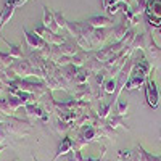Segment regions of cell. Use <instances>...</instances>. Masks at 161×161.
<instances>
[{
  "label": "cell",
  "mask_w": 161,
  "mask_h": 161,
  "mask_svg": "<svg viewBox=\"0 0 161 161\" xmlns=\"http://www.w3.org/2000/svg\"><path fill=\"white\" fill-rule=\"evenodd\" d=\"M147 52H148V55L153 61L159 60L161 58V47L155 42V39L153 36H150V40H148V47H147Z\"/></svg>",
  "instance_id": "ffe728a7"
},
{
  "label": "cell",
  "mask_w": 161,
  "mask_h": 161,
  "mask_svg": "<svg viewBox=\"0 0 161 161\" xmlns=\"http://www.w3.org/2000/svg\"><path fill=\"white\" fill-rule=\"evenodd\" d=\"M53 16H55V23H57V26H58V29L66 28V23H68V19L64 18L63 11H53Z\"/></svg>",
  "instance_id": "f546056e"
},
{
  "label": "cell",
  "mask_w": 161,
  "mask_h": 161,
  "mask_svg": "<svg viewBox=\"0 0 161 161\" xmlns=\"http://www.w3.org/2000/svg\"><path fill=\"white\" fill-rule=\"evenodd\" d=\"M64 161H86V159H84V156H82V150L73 148L68 155H66Z\"/></svg>",
  "instance_id": "4316f807"
},
{
  "label": "cell",
  "mask_w": 161,
  "mask_h": 161,
  "mask_svg": "<svg viewBox=\"0 0 161 161\" xmlns=\"http://www.w3.org/2000/svg\"><path fill=\"white\" fill-rule=\"evenodd\" d=\"M93 76V73H90L87 68H79V71H77V76H76V80H74V86H77V84H86V82H89V79Z\"/></svg>",
  "instance_id": "7402d4cb"
},
{
  "label": "cell",
  "mask_w": 161,
  "mask_h": 161,
  "mask_svg": "<svg viewBox=\"0 0 161 161\" xmlns=\"http://www.w3.org/2000/svg\"><path fill=\"white\" fill-rule=\"evenodd\" d=\"M7 103H8V106L16 113V110L18 108H21V106H24V102L23 100H19L18 97H15V95H8L7 97Z\"/></svg>",
  "instance_id": "d4e9b609"
},
{
  "label": "cell",
  "mask_w": 161,
  "mask_h": 161,
  "mask_svg": "<svg viewBox=\"0 0 161 161\" xmlns=\"http://www.w3.org/2000/svg\"><path fill=\"white\" fill-rule=\"evenodd\" d=\"M13 63H15V58H13L11 55L0 52V66H2V68H10Z\"/></svg>",
  "instance_id": "f1b7e54d"
},
{
  "label": "cell",
  "mask_w": 161,
  "mask_h": 161,
  "mask_svg": "<svg viewBox=\"0 0 161 161\" xmlns=\"http://www.w3.org/2000/svg\"><path fill=\"white\" fill-rule=\"evenodd\" d=\"M105 121H106V124H108L110 127H113V129H116V127H124L126 130L129 129L127 124H126V116H121V114H118L116 111H114V113L111 111V114L106 118Z\"/></svg>",
  "instance_id": "e0dca14e"
},
{
  "label": "cell",
  "mask_w": 161,
  "mask_h": 161,
  "mask_svg": "<svg viewBox=\"0 0 161 161\" xmlns=\"http://www.w3.org/2000/svg\"><path fill=\"white\" fill-rule=\"evenodd\" d=\"M23 32H24V39H26V45H28L31 50H44L47 42L44 39H40L39 36H36L32 31H28V28H23Z\"/></svg>",
  "instance_id": "ba28073f"
},
{
  "label": "cell",
  "mask_w": 161,
  "mask_h": 161,
  "mask_svg": "<svg viewBox=\"0 0 161 161\" xmlns=\"http://www.w3.org/2000/svg\"><path fill=\"white\" fill-rule=\"evenodd\" d=\"M145 89V100H147V105L150 106L152 110H156L158 108V103H159V92H158V87H156V82L152 76L147 77V82L143 86Z\"/></svg>",
  "instance_id": "5b68a950"
},
{
  "label": "cell",
  "mask_w": 161,
  "mask_h": 161,
  "mask_svg": "<svg viewBox=\"0 0 161 161\" xmlns=\"http://www.w3.org/2000/svg\"><path fill=\"white\" fill-rule=\"evenodd\" d=\"M53 129H55V132L60 134V136H66V132L71 130V126L66 124L64 121H61V119H57V123H55V126H53Z\"/></svg>",
  "instance_id": "484cf974"
},
{
  "label": "cell",
  "mask_w": 161,
  "mask_h": 161,
  "mask_svg": "<svg viewBox=\"0 0 161 161\" xmlns=\"http://www.w3.org/2000/svg\"><path fill=\"white\" fill-rule=\"evenodd\" d=\"M145 18L150 28H161V0H148L145 10Z\"/></svg>",
  "instance_id": "277c9868"
},
{
  "label": "cell",
  "mask_w": 161,
  "mask_h": 161,
  "mask_svg": "<svg viewBox=\"0 0 161 161\" xmlns=\"http://www.w3.org/2000/svg\"><path fill=\"white\" fill-rule=\"evenodd\" d=\"M129 31H130V28H129L127 19H123L121 23L114 24L113 28H111V36H113V39H114V42H121V40L126 37V34H127Z\"/></svg>",
  "instance_id": "7c38bea8"
},
{
  "label": "cell",
  "mask_w": 161,
  "mask_h": 161,
  "mask_svg": "<svg viewBox=\"0 0 161 161\" xmlns=\"http://www.w3.org/2000/svg\"><path fill=\"white\" fill-rule=\"evenodd\" d=\"M42 24L45 26V28H48L52 32H55V34H57L58 26H57V23H55V16H53V11H52L47 5H44V18H42Z\"/></svg>",
  "instance_id": "9a60e30c"
},
{
  "label": "cell",
  "mask_w": 161,
  "mask_h": 161,
  "mask_svg": "<svg viewBox=\"0 0 161 161\" xmlns=\"http://www.w3.org/2000/svg\"><path fill=\"white\" fill-rule=\"evenodd\" d=\"M105 153H106V148L105 147H102V155L98 156V158H92V156H87V158H84L86 161H103V158H105Z\"/></svg>",
  "instance_id": "1f68e13d"
},
{
  "label": "cell",
  "mask_w": 161,
  "mask_h": 161,
  "mask_svg": "<svg viewBox=\"0 0 161 161\" xmlns=\"http://www.w3.org/2000/svg\"><path fill=\"white\" fill-rule=\"evenodd\" d=\"M5 2H10V3H13V5H15V7L18 8V7H21L23 3L28 2V0H5Z\"/></svg>",
  "instance_id": "d6a6232c"
},
{
  "label": "cell",
  "mask_w": 161,
  "mask_h": 161,
  "mask_svg": "<svg viewBox=\"0 0 161 161\" xmlns=\"http://www.w3.org/2000/svg\"><path fill=\"white\" fill-rule=\"evenodd\" d=\"M24 111L26 114H28L29 118L36 119V121H40L45 114H50L45 111V108L40 103H28V105H24Z\"/></svg>",
  "instance_id": "30bf717a"
},
{
  "label": "cell",
  "mask_w": 161,
  "mask_h": 161,
  "mask_svg": "<svg viewBox=\"0 0 161 161\" xmlns=\"http://www.w3.org/2000/svg\"><path fill=\"white\" fill-rule=\"evenodd\" d=\"M89 53H90V55H89V58H87V63L84 64V68H87V69H89L90 73H93V74L100 73V71L105 68V63H102L95 55H93L92 50H89Z\"/></svg>",
  "instance_id": "2e32d148"
},
{
  "label": "cell",
  "mask_w": 161,
  "mask_h": 161,
  "mask_svg": "<svg viewBox=\"0 0 161 161\" xmlns=\"http://www.w3.org/2000/svg\"><path fill=\"white\" fill-rule=\"evenodd\" d=\"M98 137V132H97V127L93 124H84L80 126L79 129H76V134H74V148L77 150H82L86 145L95 142Z\"/></svg>",
  "instance_id": "3957f363"
},
{
  "label": "cell",
  "mask_w": 161,
  "mask_h": 161,
  "mask_svg": "<svg viewBox=\"0 0 161 161\" xmlns=\"http://www.w3.org/2000/svg\"><path fill=\"white\" fill-rule=\"evenodd\" d=\"M11 86H16L19 90L29 92V93H32V95H36L37 102H39L40 97H44L47 92H50L47 84H45V80H42V79H31V77L23 79V77H18Z\"/></svg>",
  "instance_id": "6da1fadb"
},
{
  "label": "cell",
  "mask_w": 161,
  "mask_h": 161,
  "mask_svg": "<svg viewBox=\"0 0 161 161\" xmlns=\"http://www.w3.org/2000/svg\"><path fill=\"white\" fill-rule=\"evenodd\" d=\"M159 140H161V130H159Z\"/></svg>",
  "instance_id": "8d00e7d4"
},
{
  "label": "cell",
  "mask_w": 161,
  "mask_h": 161,
  "mask_svg": "<svg viewBox=\"0 0 161 161\" xmlns=\"http://www.w3.org/2000/svg\"><path fill=\"white\" fill-rule=\"evenodd\" d=\"M7 147H8V143H2V145H0V153H2V152L7 148Z\"/></svg>",
  "instance_id": "836d02e7"
},
{
  "label": "cell",
  "mask_w": 161,
  "mask_h": 161,
  "mask_svg": "<svg viewBox=\"0 0 161 161\" xmlns=\"http://www.w3.org/2000/svg\"><path fill=\"white\" fill-rule=\"evenodd\" d=\"M127 110H129V102H126V100H118V102H116V108H114V111H116L118 114L126 116Z\"/></svg>",
  "instance_id": "83f0119b"
},
{
  "label": "cell",
  "mask_w": 161,
  "mask_h": 161,
  "mask_svg": "<svg viewBox=\"0 0 161 161\" xmlns=\"http://www.w3.org/2000/svg\"><path fill=\"white\" fill-rule=\"evenodd\" d=\"M3 89H5V86H3V84H2V82H0V92H2V90H3Z\"/></svg>",
  "instance_id": "e575fe53"
},
{
  "label": "cell",
  "mask_w": 161,
  "mask_h": 161,
  "mask_svg": "<svg viewBox=\"0 0 161 161\" xmlns=\"http://www.w3.org/2000/svg\"><path fill=\"white\" fill-rule=\"evenodd\" d=\"M111 36V28H102V29H93L92 36H90V45L92 47H102L106 39Z\"/></svg>",
  "instance_id": "9c48e42d"
},
{
  "label": "cell",
  "mask_w": 161,
  "mask_h": 161,
  "mask_svg": "<svg viewBox=\"0 0 161 161\" xmlns=\"http://www.w3.org/2000/svg\"><path fill=\"white\" fill-rule=\"evenodd\" d=\"M2 37V40L7 44V47H8V55H11L15 60H19V58H24V52H23V44H11V42H8V40L3 37V36H0Z\"/></svg>",
  "instance_id": "d6986e66"
},
{
  "label": "cell",
  "mask_w": 161,
  "mask_h": 161,
  "mask_svg": "<svg viewBox=\"0 0 161 161\" xmlns=\"http://www.w3.org/2000/svg\"><path fill=\"white\" fill-rule=\"evenodd\" d=\"M121 3H123V0H103L105 10L108 11L110 15H116L118 10L121 8Z\"/></svg>",
  "instance_id": "603a6c76"
},
{
  "label": "cell",
  "mask_w": 161,
  "mask_h": 161,
  "mask_svg": "<svg viewBox=\"0 0 161 161\" xmlns=\"http://www.w3.org/2000/svg\"><path fill=\"white\" fill-rule=\"evenodd\" d=\"M73 148H74V140H73V137L64 136V137L61 139V143L58 145V148H57V153L53 155V158H52L50 161H57L61 155H68Z\"/></svg>",
  "instance_id": "8fae6325"
},
{
  "label": "cell",
  "mask_w": 161,
  "mask_h": 161,
  "mask_svg": "<svg viewBox=\"0 0 161 161\" xmlns=\"http://www.w3.org/2000/svg\"><path fill=\"white\" fill-rule=\"evenodd\" d=\"M116 89H118L116 77H110V79L105 80V84H103V92L106 93V95H114Z\"/></svg>",
  "instance_id": "cb8c5ba5"
},
{
  "label": "cell",
  "mask_w": 161,
  "mask_h": 161,
  "mask_svg": "<svg viewBox=\"0 0 161 161\" xmlns=\"http://www.w3.org/2000/svg\"><path fill=\"white\" fill-rule=\"evenodd\" d=\"M10 69L15 73L18 77H23V79L34 77V73H36L34 66L31 64V61L26 58V57L24 58H19V60H15V63L10 66Z\"/></svg>",
  "instance_id": "52a82bcc"
},
{
  "label": "cell",
  "mask_w": 161,
  "mask_h": 161,
  "mask_svg": "<svg viewBox=\"0 0 161 161\" xmlns=\"http://www.w3.org/2000/svg\"><path fill=\"white\" fill-rule=\"evenodd\" d=\"M134 153H136V152L127 150V148L124 150V148H123V150H119V152H118V159H121V161H126V159H127V161H132Z\"/></svg>",
  "instance_id": "4dcf8cb0"
},
{
  "label": "cell",
  "mask_w": 161,
  "mask_h": 161,
  "mask_svg": "<svg viewBox=\"0 0 161 161\" xmlns=\"http://www.w3.org/2000/svg\"><path fill=\"white\" fill-rule=\"evenodd\" d=\"M57 47H58L60 53H61V55H64V57H74L77 52L82 50V48H80V47L76 44V40H74V39H73V40H66L64 44L57 45Z\"/></svg>",
  "instance_id": "5bb4252c"
},
{
  "label": "cell",
  "mask_w": 161,
  "mask_h": 161,
  "mask_svg": "<svg viewBox=\"0 0 161 161\" xmlns=\"http://www.w3.org/2000/svg\"><path fill=\"white\" fill-rule=\"evenodd\" d=\"M86 23L93 29H102V28H113V19L108 16H90L86 19Z\"/></svg>",
  "instance_id": "4fadbf2b"
},
{
  "label": "cell",
  "mask_w": 161,
  "mask_h": 161,
  "mask_svg": "<svg viewBox=\"0 0 161 161\" xmlns=\"http://www.w3.org/2000/svg\"><path fill=\"white\" fill-rule=\"evenodd\" d=\"M58 71H60L61 76L73 86L74 80H76V76H77L79 68H77V66H74V64H66V66H61V68H58Z\"/></svg>",
  "instance_id": "ac0fdd59"
},
{
  "label": "cell",
  "mask_w": 161,
  "mask_h": 161,
  "mask_svg": "<svg viewBox=\"0 0 161 161\" xmlns=\"http://www.w3.org/2000/svg\"><path fill=\"white\" fill-rule=\"evenodd\" d=\"M89 55H90V53H89L87 50H80V52H77L74 57H71V64L77 66V68H82V66L87 63Z\"/></svg>",
  "instance_id": "44dd1931"
},
{
  "label": "cell",
  "mask_w": 161,
  "mask_h": 161,
  "mask_svg": "<svg viewBox=\"0 0 161 161\" xmlns=\"http://www.w3.org/2000/svg\"><path fill=\"white\" fill-rule=\"evenodd\" d=\"M3 126H5L7 132L10 134V137H28L32 130V124L29 121L18 118V116L7 118L3 121Z\"/></svg>",
  "instance_id": "7a4b0ae2"
},
{
  "label": "cell",
  "mask_w": 161,
  "mask_h": 161,
  "mask_svg": "<svg viewBox=\"0 0 161 161\" xmlns=\"http://www.w3.org/2000/svg\"><path fill=\"white\" fill-rule=\"evenodd\" d=\"M32 32H34L36 36H39L40 39H44L45 42L50 44V45H61V44L66 42V39H64L63 36H58V34H55V32H52L48 28H45L42 23L37 24Z\"/></svg>",
  "instance_id": "8992f818"
},
{
  "label": "cell",
  "mask_w": 161,
  "mask_h": 161,
  "mask_svg": "<svg viewBox=\"0 0 161 161\" xmlns=\"http://www.w3.org/2000/svg\"><path fill=\"white\" fill-rule=\"evenodd\" d=\"M0 28H2V11H0Z\"/></svg>",
  "instance_id": "d590c367"
}]
</instances>
